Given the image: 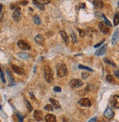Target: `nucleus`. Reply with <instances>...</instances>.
I'll list each match as a JSON object with an SVG mask.
<instances>
[{"mask_svg": "<svg viewBox=\"0 0 119 122\" xmlns=\"http://www.w3.org/2000/svg\"><path fill=\"white\" fill-rule=\"evenodd\" d=\"M11 67H12V69L13 70V71L15 73H16L17 74H18V75H23L24 74V71L23 68H20L17 65H12Z\"/></svg>", "mask_w": 119, "mask_h": 122, "instance_id": "obj_11", "label": "nucleus"}, {"mask_svg": "<svg viewBox=\"0 0 119 122\" xmlns=\"http://www.w3.org/2000/svg\"><path fill=\"white\" fill-rule=\"evenodd\" d=\"M106 80L109 83H113V77L111 75H107L106 76Z\"/></svg>", "mask_w": 119, "mask_h": 122, "instance_id": "obj_29", "label": "nucleus"}, {"mask_svg": "<svg viewBox=\"0 0 119 122\" xmlns=\"http://www.w3.org/2000/svg\"><path fill=\"white\" fill-rule=\"evenodd\" d=\"M34 40H35L36 43L37 44H39V45H43L44 43H45V38L41 34L37 35Z\"/></svg>", "mask_w": 119, "mask_h": 122, "instance_id": "obj_12", "label": "nucleus"}, {"mask_svg": "<svg viewBox=\"0 0 119 122\" xmlns=\"http://www.w3.org/2000/svg\"><path fill=\"white\" fill-rule=\"evenodd\" d=\"M116 15L118 16L119 18V8H117V12H116Z\"/></svg>", "mask_w": 119, "mask_h": 122, "instance_id": "obj_42", "label": "nucleus"}, {"mask_svg": "<svg viewBox=\"0 0 119 122\" xmlns=\"http://www.w3.org/2000/svg\"><path fill=\"white\" fill-rule=\"evenodd\" d=\"M17 116H18V117L19 118V119H20V121H23V117H22V116H20V114L17 113Z\"/></svg>", "mask_w": 119, "mask_h": 122, "instance_id": "obj_40", "label": "nucleus"}, {"mask_svg": "<svg viewBox=\"0 0 119 122\" xmlns=\"http://www.w3.org/2000/svg\"><path fill=\"white\" fill-rule=\"evenodd\" d=\"M60 34H61V36L62 38V39L64 41V42L66 44H69V38H68V36H67V34H66V33L64 31V30H61Z\"/></svg>", "mask_w": 119, "mask_h": 122, "instance_id": "obj_17", "label": "nucleus"}, {"mask_svg": "<svg viewBox=\"0 0 119 122\" xmlns=\"http://www.w3.org/2000/svg\"><path fill=\"white\" fill-rule=\"evenodd\" d=\"M113 21H114V25L115 26L118 25V23H119V18H118V16L116 14H115V17H114V20Z\"/></svg>", "mask_w": 119, "mask_h": 122, "instance_id": "obj_30", "label": "nucleus"}, {"mask_svg": "<svg viewBox=\"0 0 119 122\" xmlns=\"http://www.w3.org/2000/svg\"><path fill=\"white\" fill-rule=\"evenodd\" d=\"M114 74H115V76H117L118 78H119V71H115L114 72Z\"/></svg>", "mask_w": 119, "mask_h": 122, "instance_id": "obj_38", "label": "nucleus"}, {"mask_svg": "<svg viewBox=\"0 0 119 122\" xmlns=\"http://www.w3.org/2000/svg\"><path fill=\"white\" fill-rule=\"evenodd\" d=\"M88 76H89V73L88 72H83L81 74V77L83 79H86L88 77Z\"/></svg>", "mask_w": 119, "mask_h": 122, "instance_id": "obj_31", "label": "nucleus"}, {"mask_svg": "<svg viewBox=\"0 0 119 122\" xmlns=\"http://www.w3.org/2000/svg\"><path fill=\"white\" fill-rule=\"evenodd\" d=\"M79 7L81 9H84L85 7H86V4H85V3H80V4H79Z\"/></svg>", "mask_w": 119, "mask_h": 122, "instance_id": "obj_36", "label": "nucleus"}, {"mask_svg": "<svg viewBox=\"0 0 119 122\" xmlns=\"http://www.w3.org/2000/svg\"><path fill=\"white\" fill-rule=\"evenodd\" d=\"M32 2H33V4H34L37 7V8H38L40 10L43 11V10H45V6H44V4H42L40 2L37 1V0H33Z\"/></svg>", "mask_w": 119, "mask_h": 122, "instance_id": "obj_15", "label": "nucleus"}, {"mask_svg": "<svg viewBox=\"0 0 119 122\" xmlns=\"http://www.w3.org/2000/svg\"><path fill=\"white\" fill-rule=\"evenodd\" d=\"M18 57L23 59V60H26L29 57V55L26 52H18Z\"/></svg>", "mask_w": 119, "mask_h": 122, "instance_id": "obj_20", "label": "nucleus"}, {"mask_svg": "<svg viewBox=\"0 0 119 122\" xmlns=\"http://www.w3.org/2000/svg\"><path fill=\"white\" fill-rule=\"evenodd\" d=\"M93 4L95 7H98V8H102L104 7V3L102 0H94L93 2Z\"/></svg>", "mask_w": 119, "mask_h": 122, "instance_id": "obj_19", "label": "nucleus"}, {"mask_svg": "<svg viewBox=\"0 0 119 122\" xmlns=\"http://www.w3.org/2000/svg\"><path fill=\"white\" fill-rule=\"evenodd\" d=\"M79 105L83 107H90L91 105L90 100L88 98H82L78 102Z\"/></svg>", "mask_w": 119, "mask_h": 122, "instance_id": "obj_8", "label": "nucleus"}, {"mask_svg": "<svg viewBox=\"0 0 119 122\" xmlns=\"http://www.w3.org/2000/svg\"><path fill=\"white\" fill-rule=\"evenodd\" d=\"M45 121L47 122H56V119L55 116L52 115V114H48V115L45 117Z\"/></svg>", "mask_w": 119, "mask_h": 122, "instance_id": "obj_16", "label": "nucleus"}, {"mask_svg": "<svg viewBox=\"0 0 119 122\" xmlns=\"http://www.w3.org/2000/svg\"><path fill=\"white\" fill-rule=\"evenodd\" d=\"M1 73V78H2V81L4 82V83H5L6 82V81H5V79H4V74H3V73L1 71L0 72Z\"/></svg>", "mask_w": 119, "mask_h": 122, "instance_id": "obj_37", "label": "nucleus"}, {"mask_svg": "<svg viewBox=\"0 0 119 122\" xmlns=\"http://www.w3.org/2000/svg\"><path fill=\"white\" fill-rule=\"evenodd\" d=\"M18 46L19 48H21V50H31V46L29 45L27 42H24V40L18 41Z\"/></svg>", "mask_w": 119, "mask_h": 122, "instance_id": "obj_5", "label": "nucleus"}, {"mask_svg": "<svg viewBox=\"0 0 119 122\" xmlns=\"http://www.w3.org/2000/svg\"><path fill=\"white\" fill-rule=\"evenodd\" d=\"M12 18L15 21H18L21 18V8L16 7L12 13Z\"/></svg>", "mask_w": 119, "mask_h": 122, "instance_id": "obj_7", "label": "nucleus"}, {"mask_svg": "<svg viewBox=\"0 0 119 122\" xmlns=\"http://www.w3.org/2000/svg\"><path fill=\"white\" fill-rule=\"evenodd\" d=\"M113 102H114V106L116 108H119V96L115 95L113 97Z\"/></svg>", "mask_w": 119, "mask_h": 122, "instance_id": "obj_21", "label": "nucleus"}, {"mask_svg": "<svg viewBox=\"0 0 119 122\" xmlns=\"http://www.w3.org/2000/svg\"><path fill=\"white\" fill-rule=\"evenodd\" d=\"M34 118L37 120V121H41L42 118H43V116H42V113L41 111H39V110H36L34 111Z\"/></svg>", "mask_w": 119, "mask_h": 122, "instance_id": "obj_13", "label": "nucleus"}, {"mask_svg": "<svg viewBox=\"0 0 119 122\" xmlns=\"http://www.w3.org/2000/svg\"><path fill=\"white\" fill-rule=\"evenodd\" d=\"M99 28L104 34H108L110 32V29L108 26L105 23V22H100L99 23Z\"/></svg>", "mask_w": 119, "mask_h": 122, "instance_id": "obj_3", "label": "nucleus"}, {"mask_svg": "<svg viewBox=\"0 0 119 122\" xmlns=\"http://www.w3.org/2000/svg\"><path fill=\"white\" fill-rule=\"evenodd\" d=\"M53 90H54L55 92H60L62 91V89H61V87H60L56 86V87H54Z\"/></svg>", "mask_w": 119, "mask_h": 122, "instance_id": "obj_33", "label": "nucleus"}, {"mask_svg": "<svg viewBox=\"0 0 119 122\" xmlns=\"http://www.w3.org/2000/svg\"><path fill=\"white\" fill-rule=\"evenodd\" d=\"M78 30H79V34H80V36L81 37V38H83L84 36H85V32L83 31V30H80V29H78Z\"/></svg>", "mask_w": 119, "mask_h": 122, "instance_id": "obj_32", "label": "nucleus"}, {"mask_svg": "<svg viewBox=\"0 0 119 122\" xmlns=\"http://www.w3.org/2000/svg\"><path fill=\"white\" fill-rule=\"evenodd\" d=\"M83 84V81L80 79H72L70 82V86L72 88H79Z\"/></svg>", "mask_w": 119, "mask_h": 122, "instance_id": "obj_4", "label": "nucleus"}, {"mask_svg": "<svg viewBox=\"0 0 119 122\" xmlns=\"http://www.w3.org/2000/svg\"><path fill=\"white\" fill-rule=\"evenodd\" d=\"M2 7H3L2 4H0V12H2Z\"/></svg>", "mask_w": 119, "mask_h": 122, "instance_id": "obj_43", "label": "nucleus"}, {"mask_svg": "<svg viewBox=\"0 0 119 122\" xmlns=\"http://www.w3.org/2000/svg\"><path fill=\"white\" fill-rule=\"evenodd\" d=\"M97 121V118H91V120H89V122H92V121Z\"/></svg>", "mask_w": 119, "mask_h": 122, "instance_id": "obj_41", "label": "nucleus"}, {"mask_svg": "<svg viewBox=\"0 0 119 122\" xmlns=\"http://www.w3.org/2000/svg\"><path fill=\"white\" fill-rule=\"evenodd\" d=\"M119 39V28H118L115 30V32L113 35V37H112V44L113 45L116 44L118 41Z\"/></svg>", "mask_w": 119, "mask_h": 122, "instance_id": "obj_10", "label": "nucleus"}, {"mask_svg": "<svg viewBox=\"0 0 119 122\" xmlns=\"http://www.w3.org/2000/svg\"><path fill=\"white\" fill-rule=\"evenodd\" d=\"M44 76L45 80L48 83H51L53 81V73L50 68L47 66L44 68Z\"/></svg>", "mask_w": 119, "mask_h": 122, "instance_id": "obj_2", "label": "nucleus"}, {"mask_svg": "<svg viewBox=\"0 0 119 122\" xmlns=\"http://www.w3.org/2000/svg\"><path fill=\"white\" fill-rule=\"evenodd\" d=\"M102 17L103 18V19L105 20V23L109 26V27H112V24H111V23L108 20V19L105 17V15H103V14H102Z\"/></svg>", "mask_w": 119, "mask_h": 122, "instance_id": "obj_24", "label": "nucleus"}, {"mask_svg": "<svg viewBox=\"0 0 119 122\" xmlns=\"http://www.w3.org/2000/svg\"><path fill=\"white\" fill-rule=\"evenodd\" d=\"M0 109H2V106H1V105H0Z\"/></svg>", "mask_w": 119, "mask_h": 122, "instance_id": "obj_44", "label": "nucleus"}, {"mask_svg": "<svg viewBox=\"0 0 119 122\" xmlns=\"http://www.w3.org/2000/svg\"><path fill=\"white\" fill-rule=\"evenodd\" d=\"M107 44L103 45L102 47L96 50V51L95 52V55L96 56H102L105 54L107 52Z\"/></svg>", "mask_w": 119, "mask_h": 122, "instance_id": "obj_6", "label": "nucleus"}, {"mask_svg": "<svg viewBox=\"0 0 119 122\" xmlns=\"http://www.w3.org/2000/svg\"><path fill=\"white\" fill-rule=\"evenodd\" d=\"M105 39H104V40H102V42H100L99 43H98L97 44H96V45H94V48H98V47H100V46H101V45H102V44H103L104 42H105Z\"/></svg>", "mask_w": 119, "mask_h": 122, "instance_id": "obj_34", "label": "nucleus"}, {"mask_svg": "<svg viewBox=\"0 0 119 122\" xmlns=\"http://www.w3.org/2000/svg\"><path fill=\"white\" fill-rule=\"evenodd\" d=\"M24 101H25V104H26V108H27V109H28L29 112H31V111H32L33 108H32V105L30 104V103H29V101L26 100V99H25Z\"/></svg>", "mask_w": 119, "mask_h": 122, "instance_id": "obj_23", "label": "nucleus"}, {"mask_svg": "<svg viewBox=\"0 0 119 122\" xmlns=\"http://www.w3.org/2000/svg\"><path fill=\"white\" fill-rule=\"evenodd\" d=\"M104 61H105V63H107V64H109V65H112V66H113V67H115V66H116L115 64L113 62V61L107 59V58H105V59H104Z\"/></svg>", "mask_w": 119, "mask_h": 122, "instance_id": "obj_25", "label": "nucleus"}, {"mask_svg": "<svg viewBox=\"0 0 119 122\" xmlns=\"http://www.w3.org/2000/svg\"><path fill=\"white\" fill-rule=\"evenodd\" d=\"M39 1L42 3V4H49L50 3V0H39Z\"/></svg>", "mask_w": 119, "mask_h": 122, "instance_id": "obj_35", "label": "nucleus"}, {"mask_svg": "<svg viewBox=\"0 0 119 122\" xmlns=\"http://www.w3.org/2000/svg\"><path fill=\"white\" fill-rule=\"evenodd\" d=\"M84 32H85V34H86L87 36L91 37V36L94 35V34H95L96 31V30H94V28H86V29L84 30Z\"/></svg>", "mask_w": 119, "mask_h": 122, "instance_id": "obj_18", "label": "nucleus"}, {"mask_svg": "<svg viewBox=\"0 0 119 122\" xmlns=\"http://www.w3.org/2000/svg\"><path fill=\"white\" fill-rule=\"evenodd\" d=\"M71 39H72V43H75L77 42V36H76V34L72 32L71 34Z\"/></svg>", "mask_w": 119, "mask_h": 122, "instance_id": "obj_26", "label": "nucleus"}, {"mask_svg": "<svg viewBox=\"0 0 119 122\" xmlns=\"http://www.w3.org/2000/svg\"><path fill=\"white\" fill-rule=\"evenodd\" d=\"M57 75L59 77H63L67 74V68L64 63H59L56 65Z\"/></svg>", "mask_w": 119, "mask_h": 122, "instance_id": "obj_1", "label": "nucleus"}, {"mask_svg": "<svg viewBox=\"0 0 119 122\" xmlns=\"http://www.w3.org/2000/svg\"><path fill=\"white\" fill-rule=\"evenodd\" d=\"M79 68L80 69H84V70H86V71H93V70L91 68H88L87 66H84V65H79Z\"/></svg>", "mask_w": 119, "mask_h": 122, "instance_id": "obj_27", "label": "nucleus"}, {"mask_svg": "<svg viewBox=\"0 0 119 122\" xmlns=\"http://www.w3.org/2000/svg\"><path fill=\"white\" fill-rule=\"evenodd\" d=\"M28 1H23V2H21V4H22V5H26V4H28Z\"/></svg>", "mask_w": 119, "mask_h": 122, "instance_id": "obj_39", "label": "nucleus"}, {"mask_svg": "<svg viewBox=\"0 0 119 122\" xmlns=\"http://www.w3.org/2000/svg\"><path fill=\"white\" fill-rule=\"evenodd\" d=\"M118 5L119 6V2H118Z\"/></svg>", "mask_w": 119, "mask_h": 122, "instance_id": "obj_46", "label": "nucleus"}, {"mask_svg": "<svg viewBox=\"0 0 119 122\" xmlns=\"http://www.w3.org/2000/svg\"><path fill=\"white\" fill-rule=\"evenodd\" d=\"M104 116H105L107 118H112L114 116V112H113V109L111 108H109V107L107 108L105 113H104Z\"/></svg>", "mask_w": 119, "mask_h": 122, "instance_id": "obj_9", "label": "nucleus"}, {"mask_svg": "<svg viewBox=\"0 0 119 122\" xmlns=\"http://www.w3.org/2000/svg\"><path fill=\"white\" fill-rule=\"evenodd\" d=\"M44 108H45V110H46L48 111H53V106L50 105H46L44 107Z\"/></svg>", "mask_w": 119, "mask_h": 122, "instance_id": "obj_28", "label": "nucleus"}, {"mask_svg": "<svg viewBox=\"0 0 119 122\" xmlns=\"http://www.w3.org/2000/svg\"><path fill=\"white\" fill-rule=\"evenodd\" d=\"M33 21L35 24L37 25H40L41 23V20H40V17L38 16V15H34V16L33 17Z\"/></svg>", "mask_w": 119, "mask_h": 122, "instance_id": "obj_22", "label": "nucleus"}, {"mask_svg": "<svg viewBox=\"0 0 119 122\" xmlns=\"http://www.w3.org/2000/svg\"><path fill=\"white\" fill-rule=\"evenodd\" d=\"M2 71V70H1V67H0V72H1Z\"/></svg>", "mask_w": 119, "mask_h": 122, "instance_id": "obj_45", "label": "nucleus"}, {"mask_svg": "<svg viewBox=\"0 0 119 122\" xmlns=\"http://www.w3.org/2000/svg\"><path fill=\"white\" fill-rule=\"evenodd\" d=\"M49 101L52 104V106H53V108H55L56 109H59L61 108V105L59 104L58 101H57L56 100H54V99H53V98H50Z\"/></svg>", "mask_w": 119, "mask_h": 122, "instance_id": "obj_14", "label": "nucleus"}]
</instances>
